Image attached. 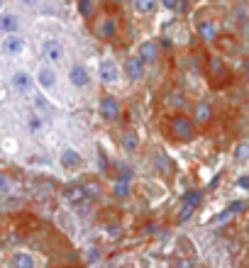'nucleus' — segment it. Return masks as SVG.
Returning <instances> with one entry per match:
<instances>
[{
  "mask_svg": "<svg viewBox=\"0 0 249 268\" xmlns=\"http://www.w3.org/2000/svg\"><path fill=\"white\" fill-rule=\"evenodd\" d=\"M5 185H8V178H5V173H0V190L5 188Z\"/></svg>",
  "mask_w": 249,
  "mask_h": 268,
  "instance_id": "obj_34",
  "label": "nucleus"
},
{
  "mask_svg": "<svg viewBox=\"0 0 249 268\" xmlns=\"http://www.w3.org/2000/svg\"><path fill=\"white\" fill-rule=\"evenodd\" d=\"M237 185H239V188H247V185H249V180H247V176H242V178L237 180Z\"/></svg>",
  "mask_w": 249,
  "mask_h": 268,
  "instance_id": "obj_33",
  "label": "nucleus"
},
{
  "mask_svg": "<svg viewBox=\"0 0 249 268\" xmlns=\"http://www.w3.org/2000/svg\"><path fill=\"white\" fill-rule=\"evenodd\" d=\"M130 193H132L130 183H122V180H115V183H113V195H115V198L124 200V198H130Z\"/></svg>",
  "mask_w": 249,
  "mask_h": 268,
  "instance_id": "obj_20",
  "label": "nucleus"
},
{
  "mask_svg": "<svg viewBox=\"0 0 249 268\" xmlns=\"http://www.w3.org/2000/svg\"><path fill=\"white\" fill-rule=\"evenodd\" d=\"M154 161H157V168L161 171V176H171V164H169V158L164 156L161 151L157 154V158H154Z\"/></svg>",
  "mask_w": 249,
  "mask_h": 268,
  "instance_id": "obj_23",
  "label": "nucleus"
},
{
  "mask_svg": "<svg viewBox=\"0 0 249 268\" xmlns=\"http://www.w3.org/2000/svg\"><path fill=\"white\" fill-rule=\"evenodd\" d=\"M171 137L173 139H179V142H191L193 134H195V127H193L191 117H186L183 112H176L173 117H171Z\"/></svg>",
  "mask_w": 249,
  "mask_h": 268,
  "instance_id": "obj_1",
  "label": "nucleus"
},
{
  "mask_svg": "<svg viewBox=\"0 0 249 268\" xmlns=\"http://www.w3.org/2000/svg\"><path fill=\"white\" fill-rule=\"evenodd\" d=\"M201 190H188L186 193V198H183V205H181V212H179V224H186L188 222V217L195 212V207H198V202H201Z\"/></svg>",
  "mask_w": 249,
  "mask_h": 268,
  "instance_id": "obj_2",
  "label": "nucleus"
},
{
  "mask_svg": "<svg viewBox=\"0 0 249 268\" xmlns=\"http://www.w3.org/2000/svg\"><path fill=\"white\" fill-rule=\"evenodd\" d=\"M210 117H213V108H210V102H198L195 105V110H193V127L195 124H205L210 122Z\"/></svg>",
  "mask_w": 249,
  "mask_h": 268,
  "instance_id": "obj_14",
  "label": "nucleus"
},
{
  "mask_svg": "<svg viewBox=\"0 0 249 268\" xmlns=\"http://www.w3.org/2000/svg\"><path fill=\"white\" fill-rule=\"evenodd\" d=\"M0 8H3V3H0Z\"/></svg>",
  "mask_w": 249,
  "mask_h": 268,
  "instance_id": "obj_36",
  "label": "nucleus"
},
{
  "mask_svg": "<svg viewBox=\"0 0 249 268\" xmlns=\"http://www.w3.org/2000/svg\"><path fill=\"white\" fill-rule=\"evenodd\" d=\"M164 8H169V10H183L186 5H183V3H176V0H164Z\"/></svg>",
  "mask_w": 249,
  "mask_h": 268,
  "instance_id": "obj_29",
  "label": "nucleus"
},
{
  "mask_svg": "<svg viewBox=\"0 0 249 268\" xmlns=\"http://www.w3.org/2000/svg\"><path fill=\"white\" fill-rule=\"evenodd\" d=\"M12 86H15V90H20V93H30L34 86V78L27 71H17V73L12 76Z\"/></svg>",
  "mask_w": 249,
  "mask_h": 268,
  "instance_id": "obj_16",
  "label": "nucleus"
},
{
  "mask_svg": "<svg viewBox=\"0 0 249 268\" xmlns=\"http://www.w3.org/2000/svg\"><path fill=\"white\" fill-rule=\"evenodd\" d=\"M227 220H232V217H230V215L222 210V212H220V217H215V220H213V224H222V222H227Z\"/></svg>",
  "mask_w": 249,
  "mask_h": 268,
  "instance_id": "obj_30",
  "label": "nucleus"
},
{
  "mask_svg": "<svg viewBox=\"0 0 249 268\" xmlns=\"http://www.w3.org/2000/svg\"><path fill=\"white\" fill-rule=\"evenodd\" d=\"M247 156H249V144L247 142H239V144L235 146V161H237V164H244Z\"/></svg>",
  "mask_w": 249,
  "mask_h": 268,
  "instance_id": "obj_22",
  "label": "nucleus"
},
{
  "mask_svg": "<svg viewBox=\"0 0 249 268\" xmlns=\"http://www.w3.org/2000/svg\"><path fill=\"white\" fill-rule=\"evenodd\" d=\"M176 268H195V263L186 258V261H179V263H176Z\"/></svg>",
  "mask_w": 249,
  "mask_h": 268,
  "instance_id": "obj_32",
  "label": "nucleus"
},
{
  "mask_svg": "<svg viewBox=\"0 0 249 268\" xmlns=\"http://www.w3.org/2000/svg\"><path fill=\"white\" fill-rule=\"evenodd\" d=\"M137 144H139V139H137V134H135V132H127V134L122 137V146L127 149V151H135Z\"/></svg>",
  "mask_w": 249,
  "mask_h": 268,
  "instance_id": "obj_24",
  "label": "nucleus"
},
{
  "mask_svg": "<svg viewBox=\"0 0 249 268\" xmlns=\"http://www.w3.org/2000/svg\"><path fill=\"white\" fill-rule=\"evenodd\" d=\"M34 102H37V105H39L42 110H49V102H46L44 98H42V95H34Z\"/></svg>",
  "mask_w": 249,
  "mask_h": 268,
  "instance_id": "obj_31",
  "label": "nucleus"
},
{
  "mask_svg": "<svg viewBox=\"0 0 249 268\" xmlns=\"http://www.w3.org/2000/svg\"><path fill=\"white\" fill-rule=\"evenodd\" d=\"M98 76H101V81L105 83V86H113V83H117V78H120V66L115 64L113 59H105V61L101 64Z\"/></svg>",
  "mask_w": 249,
  "mask_h": 268,
  "instance_id": "obj_4",
  "label": "nucleus"
},
{
  "mask_svg": "<svg viewBox=\"0 0 249 268\" xmlns=\"http://www.w3.org/2000/svg\"><path fill=\"white\" fill-rule=\"evenodd\" d=\"M242 210H244V200H232V202H230V205L225 207V212L230 215V217H232V215H239Z\"/></svg>",
  "mask_w": 249,
  "mask_h": 268,
  "instance_id": "obj_28",
  "label": "nucleus"
},
{
  "mask_svg": "<svg viewBox=\"0 0 249 268\" xmlns=\"http://www.w3.org/2000/svg\"><path fill=\"white\" fill-rule=\"evenodd\" d=\"M183 105H186V98H183L181 90H171V93H169V108H173V110H181Z\"/></svg>",
  "mask_w": 249,
  "mask_h": 268,
  "instance_id": "obj_21",
  "label": "nucleus"
},
{
  "mask_svg": "<svg viewBox=\"0 0 249 268\" xmlns=\"http://www.w3.org/2000/svg\"><path fill=\"white\" fill-rule=\"evenodd\" d=\"M135 8L139 12H154L157 10V3H154V0H137Z\"/></svg>",
  "mask_w": 249,
  "mask_h": 268,
  "instance_id": "obj_26",
  "label": "nucleus"
},
{
  "mask_svg": "<svg viewBox=\"0 0 249 268\" xmlns=\"http://www.w3.org/2000/svg\"><path fill=\"white\" fill-rule=\"evenodd\" d=\"M198 34H201V39H203L205 44H213V42H217V27H215V22H210V20L198 22Z\"/></svg>",
  "mask_w": 249,
  "mask_h": 268,
  "instance_id": "obj_15",
  "label": "nucleus"
},
{
  "mask_svg": "<svg viewBox=\"0 0 249 268\" xmlns=\"http://www.w3.org/2000/svg\"><path fill=\"white\" fill-rule=\"evenodd\" d=\"M208 73H210V78H213V83H215V86H220V83H222V81L227 78L225 64H222V59H220V56H213V59H210Z\"/></svg>",
  "mask_w": 249,
  "mask_h": 268,
  "instance_id": "obj_10",
  "label": "nucleus"
},
{
  "mask_svg": "<svg viewBox=\"0 0 249 268\" xmlns=\"http://www.w3.org/2000/svg\"><path fill=\"white\" fill-rule=\"evenodd\" d=\"M12 266L15 268H37V261H34V256L27 254V251H15V254H12Z\"/></svg>",
  "mask_w": 249,
  "mask_h": 268,
  "instance_id": "obj_17",
  "label": "nucleus"
},
{
  "mask_svg": "<svg viewBox=\"0 0 249 268\" xmlns=\"http://www.w3.org/2000/svg\"><path fill=\"white\" fill-rule=\"evenodd\" d=\"M61 166L68 168V171L81 168L83 166V156H81L76 149H64V151H61Z\"/></svg>",
  "mask_w": 249,
  "mask_h": 268,
  "instance_id": "obj_12",
  "label": "nucleus"
},
{
  "mask_svg": "<svg viewBox=\"0 0 249 268\" xmlns=\"http://www.w3.org/2000/svg\"><path fill=\"white\" fill-rule=\"evenodd\" d=\"M37 83L42 86L44 90H52L57 86V71L52 66H42L39 68V73H37Z\"/></svg>",
  "mask_w": 249,
  "mask_h": 268,
  "instance_id": "obj_13",
  "label": "nucleus"
},
{
  "mask_svg": "<svg viewBox=\"0 0 249 268\" xmlns=\"http://www.w3.org/2000/svg\"><path fill=\"white\" fill-rule=\"evenodd\" d=\"M68 81H71V86H76V88H83V86H88V81H91V73H88V68L83 66V64H73V66L68 68Z\"/></svg>",
  "mask_w": 249,
  "mask_h": 268,
  "instance_id": "obj_6",
  "label": "nucleus"
},
{
  "mask_svg": "<svg viewBox=\"0 0 249 268\" xmlns=\"http://www.w3.org/2000/svg\"><path fill=\"white\" fill-rule=\"evenodd\" d=\"M101 117L108 120V122L117 120V117H120V100L113 98V95H105L101 100Z\"/></svg>",
  "mask_w": 249,
  "mask_h": 268,
  "instance_id": "obj_5",
  "label": "nucleus"
},
{
  "mask_svg": "<svg viewBox=\"0 0 249 268\" xmlns=\"http://www.w3.org/2000/svg\"><path fill=\"white\" fill-rule=\"evenodd\" d=\"M17 27H20V22H17V17H15V15L5 12V15L0 17V30H3L5 34H17Z\"/></svg>",
  "mask_w": 249,
  "mask_h": 268,
  "instance_id": "obj_19",
  "label": "nucleus"
},
{
  "mask_svg": "<svg viewBox=\"0 0 249 268\" xmlns=\"http://www.w3.org/2000/svg\"><path fill=\"white\" fill-rule=\"evenodd\" d=\"M124 73H127L130 81H139L144 76V64H142L137 56H130V59L124 61Z\"/></svg>",
  "mask_w": 249,
  "mask_h": 268,
  "instance_id": "obj_11",
  "label": "nucleus"
},
{
  "mask_svg": "<svg viewBox=\"0 0 249 268\" xmlns=\"http://www.w3.org/2000/svg\"><path fill=\"white\" fill-rule=\"evenodd\" d=\"M27 127H30V132H39V129H42V117H39L37 112H32V115L27 117Z\"/></svg>",
  "mask_w": 249,
  "mask_h": 268,
  "instance_id": "obj_27",
  "label": "nucleus"
},
{
  "mask_svg": "<svg viewBox=\"0 0 249 268\" xmlns=\"http://www.w3.org/2000/svg\"><path fill=\"white\" fill-rule=\"evenodd\" d=\"M159 56V44L154 42V39H149V42H144V44H139V54H137V59L147 66V64H152V61H157Z\"/></svg>",
  "mask_w": 249,
  "mask_h": 268,
  "instance_id": "obj_8",
  "label": "nucleus"
},
{
  "mask_svg": "<svg viewBox=\"0 0 249 268\" xmlns=\"http://www.w3.org/2000/svg\"><path fill=\"white\" fill-rule=\"evenodd\" d=\"M3 51L8 56H17L24 51V39L22 37H17V34H8L5 39H3Z\"/></svg>",
  "mask_w": 249,
  "mask_h": 268,
  "instance_id": "obj_9",
  "label": "nucleus"
},
{
  "mask_svg": "<svg viewBox=\"0 0 249 268\" xmlns=\"http://www.w3.org/2000/svg\"><path fill=\"white\" fill-rule=\"evenodd\" d=\"M79 12L83 15V17H91L93 12H95V3H93V0H83V3H79Z\"/></svg>",
  "mask_w": 249,
  "mask_h": 268,
  "instance_id": "obj_25",
  "label": "nucleus"
},
{
  "mask_svg": "<svg viewBox=\"0 0 249 268\" xmlns=\"http://www.w3.org/2000/svg\"><path fill=\"white\" fill-rule=\"evenodd\" d=\"M64 198L76 205V202L86 200V190H83V185H66V188H64Z\"/></svg>",
  "mask_w": 249,
  "mask_h": 268,
  "instance_id": "obj_18",
  "label": "nucleus"
},
{
  "mask_svg": "<svg viewBox=\"0 0 249 268\" xmlns=\"http://www.w3.org/2000/svg\"><path fill=\"white\" fill-rule=\"evenodd\" d=\"M42 59L46 64H61L64 61V46L59 39H46L42 44Z\"/></svg>",
  "mask_w": 249,
  "mask_h": 268,
  "instance_id": "obj_3",
  "label": "nucleus"
},
{
  "mask_svg": "<svg viewBox=\"0 0 249 268\" xmlns=\"http://www.w3.org/2000/svg\"><path fill=\"white\" fill-rule=\"evenodd\" d=\"M95 34L101 37L103 42H110V39H115V34H117V24H115L113 17H103L101 22L95 24Z\"/></svg>",
  "mask_w": 249,
  "mask_h": 268,
  "instance_id": "obj_7",
  "label": "nucleus"
},
{
  "mask_svg": "<svg viewBox=\"0 0 249 268\" xmlns=\"http://www.w3.org/2000/svg\"><path fill=\"white\" fill-rule=\"evenodd\" d=\"M3 98H5V88L0 86V100H3Z\"/></svg>",
  "mask_w": 249,
  "mask_h": 268,
  "instance_id": "obj_35",
  "label": "nucleus"
}]
</instances>
